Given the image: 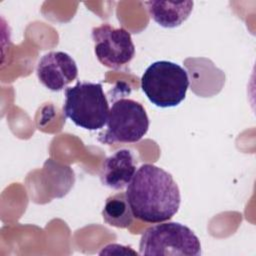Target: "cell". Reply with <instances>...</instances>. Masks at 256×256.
<instances>
[{
    "label": "cell",
    "mask_w": 256,
    "mask_h": 256,
    "mask_svg": "<svg viewBox=\"0 0 256 256\" xmlns=\"http://www.w3.org/2000/svg\"><path fill=\"white\" fill-rule=\"evenodd\" d=\"M125 195L133 216L145 223L170 220L181 203L180 190L172 175L149 163L136 170Z\"/></svg>",
    "instance_id": "cell-1"
},
{
    "label": "cell",
    "mask_w": 256,
    "mask_h": 256,
    "mask_svg": "<svg viewBox=\"0 0 256 256\" xmlns=\"http://www.w3.org/2000/svg\"><path fill=\"white\" fill-rule=\"evenodd\" d=\"M109 111L101 83L77 81L73 87L65 88L63 113L76 126L99 130L107 123Z\"/></svg>",
    "instance_id": "cell-2"
},
{
    "label": "cell",
    "mask_w": 256,
    "mask_h": 256,
    "mask_svg": "<svg viewBox=\"0 0 256 256\" xmlns=\"http://www.w3.org/2000/svg\"><path fill=\"white\" fill-rule=\"evenodd\" d=\"M187 71L171 61H156L147 67L141 77V89L148 100L157 107L179 105L189 88Z\"/></svg>",
    "instance_id": "cell-3"
},
{
    "label": "cell",
    "mask_w": 256,
    "mask_h": 256,
    "mask_svg": "<svg viewBox=\"0 0 256 256\" xmlns=\"http://www.w3.org/2000/svg\"><path fill=\"white\" fill-rule=\"evenodd\" d=\"M139 254L199 256L201 243L189 227L178 222H160L143 232Z\"/></svg>",
    "instance_id": "cell-4"
},
{
    "label": "cell",
    "mask_w": 256,
    "mask_h": 256,
    "mask_svg": "<svg viewBox=\"0 0 256 256\" xmlns=\"http://www.w3.org/2000/svg\"><path fill=\"white\" fill-rule=\"evenodd\" d=\"M106 124V131L99 135L102 143H135L148 132L149 118L139 102L120 98L112 104Z\"/></svg>",
    "instance_id": "cell-5"
},
{
    "label": "cell",
    "mask_w": 256,
    "mask_h": 256,
    "mask_svg": "<svg viewBox=\"0 0 256 256\" xmlns=\"http://www.w3.org/2000/svg\"><path fill=\"white\" fill-rule=\"evenodd\" d=\"M92 39L98 61L110 69H121L135 56L131 34L123 27L115 28L107 23L94 27Z\"/></svg>",
    "instance_id": "cell-6"
},
{
    "label": "cell",
    "mask_w": 256,
    "mask_h": 256,
    "mask_svg": "<svg viewBox=\"0 0 256 256\" xmlns=\"http://www.w3.org/2000/svg\"><path fill=\"white\" fill-rule=\"evenodd\" d=\"M36 74L40 83L51 91H61L78 76L75 60L62 51H51L37 63Z\"/></svg>",
    "instance_id": "cell-7"
},
{
    "label": "cell",
    "mask_w": 256,
    "mask_h": 256,
    "mask_svg": "<svg viewBox=\"0 0 256 256\" xmlns=\"http://www.w3.org/2000/svg\"><path fill=\"white\" fill-rule=\"evenodd\" d=\"M136 172L134 154L128 149H120L105 158L100 169L101 183L114 190L127 187Z\"/></svg>",
    "instance_id": "cell-8"
},
{
    "label": "cell",
    "mask_w": 256,
    "mask_h": 256,
    "mask_svg": "<svg viewBox=\"0 0 256 256\" xmlns=\"http://www.w3.org/2000/svg\"><path fill=\"white\" fill-rule=\"evenodd\" d=\"M150 17L164 28H175L186 21L194 6L193 1H147Z\"/></svg>",
    "instance_id": "cell-9"
},
{
    "label": "cell",
    "mask_w": 256,
    "mask_h": 256,
    "mask_svg": "<svg viewBox=\"0 0 256 256\" xmlns=\"http://www.w3.org/2000/svg\"><path fill=\"white\" fill-rule=\"evenodd\" d=\"M102 217L108 225L116 228H128L133 223L134 216L125 193L119 192L106 199Z\"/></svg>",
    "instance_id": "cell-10"
}]
</instances>
